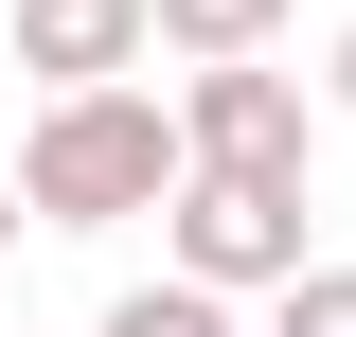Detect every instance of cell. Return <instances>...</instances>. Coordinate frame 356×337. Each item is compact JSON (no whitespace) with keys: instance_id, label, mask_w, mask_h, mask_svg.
<instances>
[{"instance_id":"cell-1","label":"cell","mask_w":356,"mask_h":337,"mask_svg":"<svg viewBox=\"0 0 356 337\" xmlns=\"http://www.w3.org/2000/svg\"><path fill=\"white\" fill-rule=\"evenodd\" d=\"M196 196V142H178V89H89L18 125V213L36 231H125V213Z\"/></svg>"},{"instance_id":"cell-2","label":"cell","mask_w":356,"mask_h":337,"mask_svg":"<svg viewBox=\"0 0 356 337\" xmlns=\"http://www.w3.org/2000/svg\"><path fill=\"white\" fill-rule=\"evenodd\" d=\"M303 213L321 196H267V178H196V196L161 213V284H214V302H285L303 284Z\"/></svg>"},{"instance_id":"cell-3","label":"cell","mask_w":356,"mask_h":337,"mask_svg":"<svg viewBox=\"0 0 356 337\" xmlns=\"http://www.w3.org/2000/svg\"><path fill=\"white\" fill-rule=\"evenodd\" d=\"M178 142L196 178H267V196H321V89L303 71H178Z\"/></svg>"},{"instance_id":"cell-4","label":"cell","mask_w":356,"mask_h":337,"mask_svg":"<svg viewBox=\"0 0 356 337\" xmlns=\"http://www.w3.org/2000/svg\"><path fill=\"white\" fill-rule=\"evenodd\" d=\"M143 53H161V0H18V71H36V107L143 89Z\"/></svg>"},{"instance_id":"cell-5","label":"cell","mask_w":356,"mask_h":337,"mask_svg":"<svg viewBox=\"0 0 356 337\" xmlns=\"http://www.w3.org/2000/svg\"><path fill=\"white\" fill-rule=\"evenodd\" d=\"M285 18H303V0H161V53H196V71H250Z\"/></svg>"},{"instance_id":"cell-6","label":"cell","mask_w":356,"mask_h":337,"mask_svg":"<svg viewBox=\"0 0 356 337\" xmlns=\"http://www.w3.org/2000/svg\"><path fill=\"white\" fill-rule=\"evenodd\" d=\"M89 337H232V302H214V284H125Z\"/></svg>"},{"instance_id":"cell-7","label":"cell","mask_w":356,"mask_h":337,"mask_svg":"<svg viewBox=\"0 0 356 337\" xmlns=\"http://www.w3.org/2000/svg\"><path fill=\"white\" fill-rule=\"evenodd\" d=\"M267 337H356V266H303V284L267 302Z\"/></svg>"},{"instance_id":"cell-8","label":"cell","mask_w":356,"mask_h":337,"mask_svg":"<svg viewBox=\"0 0 356 337\" xmlns=\"http://www.w3.org/2000/svg\"><path fill=\"white\" fill-rule=\"evenodd\" d=\"M321 107H339V125H356V18H339V53H321Z\"/></svg>"},{"instance_id":"cell-9","label":"cell","mask_w":356,"mask_h":337,"mask_svg":"<svg viewBox=\"0 0 356 337\" xmlns=\"http://www.w3.org/2000/svg\"><path fill=\"white\" fill-rule=\"evenodd\" d=\"M18 231H36V213H18V178H0V249H18Z\"/></svg>"}]
</instances>
